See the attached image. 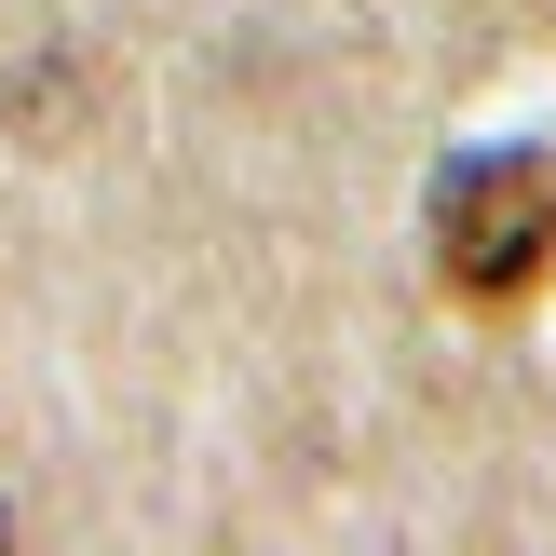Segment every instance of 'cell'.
Wrapping results in <instances>:
<instances>
[{
	"label": "cell",
	"mask_w": 556,
	"mask_h": 556,
	"mask_svg": "<svg viewBox=\"0 0 556 556\" xmlns=\"http://www.w3.org/2000/svg\"><path fill=\"white\" fill-rule=\"evenodd\" d=\"M434 271L462 313H530L556 271V163L543 150H476L434 177Z\"/></svg>",
	"instance_id": "cell-1"
}]
</instances>
